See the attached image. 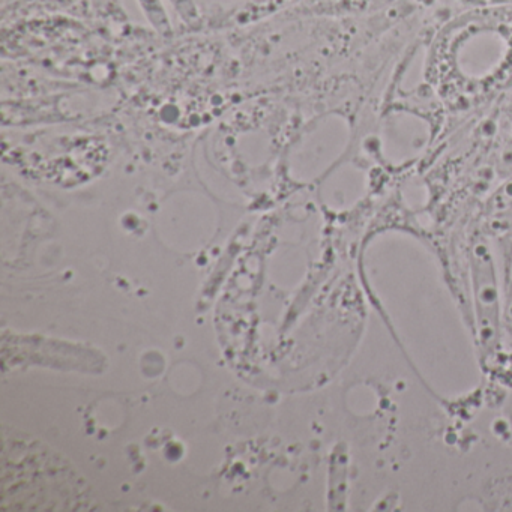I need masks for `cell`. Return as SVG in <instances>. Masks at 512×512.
<instances>
[{"label": "cell", "instance_id": "obj_1", "mask_svg": "<svg viewBox=\"0 0 512 512\" xmlns=\"http://www.w3.org/2000/svg\"><path fill=\"white\" fill-rule=\"evenodd\" d=\"M475 331L482 362L491 361L503 349V296L490 235L478 232L469 247Z\"/></svg>", "mask_w": 512, "mask_h": 512}, {"label": "cell", "instance_id": "obj_2", "mask_svg": "<svg viewBox=\"0 0 512 512\" xmlns=\"http://www.w3.org/2000/svg\"><path fill=\"white\" fill-rule=\"evenodd\" d=\"M485 232L490 236L512 233V172L488 197L484 208Z\"/></svg>", "mask_w": 512, "mask_h": 512}, {"label": "cell", "instance_id": "obj_3", "mask_svg": "<svg viewBox=\"0 0 512 512\" xmlns=\"http://www.w3.org/2000/svg\"><path fill=\"white\" fill-rule=\"evenodd\" d=\"M146 22L161 37H170L173 32L172 22L163 0H137Z\"/></svg>", "mask_w": 512, "mask_h": 512}, {"label": "cell", "instance_id": "obj_4", "mask_svg": "<svg viewBox=\"0 0 512 512\" xmlns=\"http://www.w3.org/2000/svg\"><path fill=\"white\" fill-rule=\"evenodd\" d=\"M170 7L187 26H196L200 22V11L196 0H169Z\"/></svg>", "mask_w": 512, "mask_h": 512}, {"label": "cell", "instance_id": "obj_5", "mask_svg": "<svg viewBox=\"0 0 512 512\" xmlns=\"http://www.w3.org/2000/svg\"><path fill=\"white\" fill-rule=\"evenodd\" d=\"M503 319L505 329L512 332V257L506 269L505 286H503Z\"/></svg>", "mask_w": 512, "mask_h": 512}, {"label": "cell", "instance_id": "obj_6", "mask_svg": "<svg viewBox=\"0 0 512 512\" xmlns=\"http://www.w3.org/2000/svg\"><path fill=\"white\" fill-rule=\"evenodd\" d=\"M502 167H503V178L509 173L512 172V136L509 139L508 146H506L505 152H503L502 158Z\"/></svg>", "mask_w": 512, "mask_h": 512}, {"label": "cell", "instance_id": "obj_7", "mask_svg": "<svg viewBox=\"0 0 512 512\" xmlns=\"http://www.w3.org/2000/svg\"><path fill=\"white\" fill-rule=\"evenodd\" d=\"M107 2H109V0H91L92 10H94L95 13H100V11L106 8Z\"/></svg>", "mask_w": 512, "mask_h": 512}]
</instances>
